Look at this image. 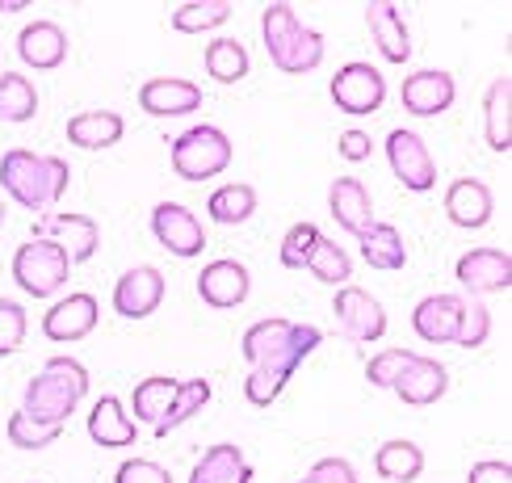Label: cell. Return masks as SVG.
Masks as SVG:
<instances>
[{
  "label": "cell",
  "instance_id": "cell-1",
  "mask_svg": "<svg viewBox=\"0 0 512 483\" xmlns=\"http://www.w3.org/2000/svg\"><path fill=\"white\" fill-rule=\"evenodd\" d=\"M324 332L315 324H294V320H256L244 332V357L252 370H269L290 378L307 357L319 349Z\"/></svg>",
  "mask_w": 512,
  "mask_h": 483
},
{
  "label": "cell",
  "instance_id": "cell-2",
  "mask_svg": "<svg viewBox=\"0 0 512 483\" xmlns=\"http://www.w3.org/2000/svg\"><path fill=\"white\" fill-rule=\"evenodd\" d=\"M84 395H89V370L72 362V357H51V362L30 378L26 395H21V412L38 420V425L63 429Z\"/></svg>",
  "mask_w": 512,
  "mask_h": 483
},
{
  "label": "cell",
  "instance_id": "cell-3",
  "mask_svg": "<svg viewBox=\"0 0 512 483\" xmlns=\"http://www.w3.org/2000/svg\"><path fill=\"white\" fill-rule=\"evenodd\" d=\"M68 177H72V168L59 156H34L26 147H13V152L0 156V185L26 210L55 206L59 194L68 189Z\"/></svg>",
  "mask_w": 512,
  "mask_h": 483
},
{
  "label": "cell",
  "instance_id": "cell-4",
  "mask_svg": "<svg viewBox=\"0 0 512 483\" xmlns=\"http://www.w3.org/2000/svg\"><path fill=\"white\" fill-rule=\"evenodd\" d=\"M261 38H265L273 68L286 72V76L315 72L319 59H324V34L303 26L290 5H269L261 13Z\"/></svg>",
  "mask_w": 512,
  "mask_h": 483
},
{
  "label": "cell",
  "instance_id": "cell-5",
  "mask_svg": "<svg viewBox=\"0 0 512 483\" xmlns=\"http://www.w3.org/2000/svg\"><path fill=\"white\" fill-rule=\"evenodd\" d=\"M231 164V139L219 126H189L173 139V173L185 181H210Z\"/></svg>",
  "mask_w": 512,
  "mask_h": 483
},
{
  "label": "cell",
  "instance_id": "cell-6",
  "mask_svg": "<svg viewBox=\"0 0 512 483\" xmlns=\"http://www.w3.org/2000/svg\"><path fill=\"white\" fill-rule=\"evenodd\" d=\"M68 269H72L68 252L51 240H26L13 252V282L26 294H34V299L55 294L63 282H68Z\"/></svg>",
  "mask_w": 512,
  "mask_h": 483
},
{
  "label": "cell",
  "instance_id": "cell-7",
  "mask_svg": "<svg viewBox=\"0 0 512 483\" xmlns=\"http://www.w3.org/2000/svg\"><path fill=\"white\" fill-rule=\"evenodd\" d=\"M332 101H336V110H345L353 118L378 114L382 101H387V80L370 63H345L332 76Z\"/></svg>",
  "mask_w": 512,
  "mask_h": 483
},
{
  "label": "cell",
  "instance_id": "cell-8",
  "mask_svg": "<svg viewBox=\"0 0 512 483\" xmlns=\"http://www.w3.org/2000/svg\"><path fill=\"white\" fill-rule=\"evenodd\" d=\"M332 315H336L340 332H345L349 341H357V345L382 341V332H387V311H382V303L374 299L370 290H361V286H345V290H336V299H332Z\"/></svg>",
  "mask_w": 512,
  "mask_h": 483
},
{
  "label": "cell",
  "instance_id": "cell-9",
  "mask_svg": "<svg viewBox=\"0 0 512 483\" xmlns=\"http://www.w3.org/2000/svg\"><path fill=\"white\" fill-rule=\"evenodd\" d=\"M387 160H391V173L399 177L403 189H412V194H429L437 185V164L429 156V147L416 131H391L387 139Z\"/></svg>",
  "mask_w": 512,
  "mask_h": 483
},
{
  "label": "cell",
  "instance_id": "cell-10",
  "mask_svg": "<svg viewBox=\"0 0 512 483\" xmlns=\"http://www.w3.org/2000/svg\"><path fill=\"white\" fill-rule=\"evenodd\" d=\"M152 231H156V240L173 252V257H181V261L202 257V248H206L202 219L194 215V210H185L181 202H160L152 210Z\"/></svg>",
  "mask_w": 512,
  "mask_h": 483
},
{
  "label": "cell",
  "instance_id": "cell-11",
  "mask_svg": "<svg viewBox=\"0 0 512 483\" xmlns=\"http://www.w3.org/2000/svg\"><path fill=\"white\" fill-rule=\"evenodd\" d=\"M164 303V273L156 265H135L126 269L114 286V311L122 320H147Z\"/></svg>",
  "mask_w": 512,
  "mask_h": 483
},
{
  "label": "cell",
  "instance_id": "cell-12",
  "mask_svg": "<svg viewBox=\"0 0 512 483\" xmlns=\"http://www.w3.org/2000/svg\"><path fill=\"white\" fill-rule=\"evenodd\" d=\"M454 273L471 294H500L512 286V257L500 248H471L458 257Z\"/></svg>",
  "mask_w": 512,
  "mask_h": 483
},
{
  "label": "cell",
  "instance_id": "cell-13",
  "mask_svg": "<svg viewBox=\"0 0 512 483\" xmlns=\"http://www.w3.org/2000/svg\"><path fill=\"white\" fill-rule=\"evenodd\" d=\"M202 105V89L181 76H156L139 89V110L152 118H185Z\"/></svg>",
  "mask_w": 512,
  "mask_h": 483
},
{
  "label": "cell",
  "instance_id": "cell-14",
  "mask_svg": "<svg viewBox=\"0 0 512 483\" xmlns=\"http://www.w3.org/2000/svg\"><path fill=\"white\" fill-rule=\"evenodd\" d=\"M403 110L416 114V118H437L454 105V76L450 72H437V68H420L403 80Z\"/></svg>",
  "mask_w": 512,
  "mask_h": 483
},
{
  "label": "cell",
  "instance_id": "cell-15",
  "mask_svg": "<svg viewBox=\"0 0 512 483\" xmlns=\"http://www.w3.org/2000/svg\"><path fill=\"white\" fill-rule=\"evenodd\" d=\"M445 387H450V374H445V366L433 362V357H420V353L408 357V366H403L399 378L391 383V391L403 399V404H412V408L437 404V399L445 395Z\"/></svg>",
  "mask_w": 512,
  "mask_h": 483
},
{
  "label": "cell",
  "instance_id": "cell-16",
  "mask_svg": "<svg viewBox=\"0 0 512 483\" xmlns=\"http://www.w3.org/2000/svg\"><path fill=\"white\" fill-rule=\"evenodd\" d=\"M462 303L458 294H429V299H420L416 311H412V328L420 341L429 345H454L458 336V320H462Z\"/></svg>",
  "mask_w": 512,
  "mask_h": 483
},
{
  "label": "cell",
  "instance_id": "cell-17",
  "mask_svg": "<svg viewBox=\"0 0 512 483\" xmlns=\"http://www.w3.org/2000/svg\"><path fill=\"white\" fill-rule=\"evenodd\" d=\"M248 269L240 261H210L202 273H198V294L206 307H219V311H231L248 299Z\"/></svg>",
  "mask_w": 512,
  "mask_h": 483
},
{
  "label": "cell",
  "instance_id": "cell-18",
  "mask_svg": "<svg viewBox=\"0 0 512 483\" xmlns=\"http://www.w3.org/2000/svg\"><path fill=\"white\" fill-rule=\"evenodd\" d=\"M93 328H97V299L93 294H68V299H59L47 315H42V332L59 345L84 341Z\"/></svg>",
  "mask_w": 512,
  "mask_h": 483
},
{
  "label": "cell",
  "instance_id": "cell-19",
  "mask_svg": "<svg viewBox=\"0 0 512 483\" xmlns=\"http://www.w3.org/2000/svg\"><path fill=\"white\" fill-rule=\"evenodd\" d=\"M17 55H21V63H30L34 72H51L68 59V34H63L59 21H30V26L17 34Z\"/></svg>",
  "mask_w": 512,
  "mask_h": 483
},
{
  "label": "cell",
  "instance_id": "cell-20",
  "mask_svg": "<svg viewBox=\"0 0 512 483\" xmlns=\"http://www.w3.org/2000/svg\"><path fill=\"white\" fill-rule=\"evenodd\" d=\"M42 240L59 244L68 252V261L80 265V261H93V252L101 244V227L89 215H51L42 223Z\"/></svg>",
  "mask_w": 512,
  "mask_h": 483
},
{
  "label": "cell",
  "instance_id": "cell-21",
  "mask_svg": "<svg viewBox=\"0 0 512 483\" xmlns=\"http://www.w3.org/2000/svg\"><path fill=\"white\" fill-rule=\"evenodd\" d=\"M492 189L483 181H471V177H458L445 194V215H450L454 227H466V231H479L492 219Z\"/></svg>",
  "mask_w": 512,
  "mask_h": 483
},
{
  "label": "cell",
  "instance_id": "cell-22",
  "mask_svg": "<svg viewBox=\"0 0 512 483\" xmlns=\"http://www.w3.org/2000/svg\"><path fill=\"white\" fill-rule=\"evenodd\" d=\"M366 26H370V38H374V47L382 51V59L403 63V59L412 55L408 21H403V13H399L395 5H387V0L370 5V9H366Z\"/></svg>",
  "mask_w": 512,
  "mask_h": 483
},
{
  "label": "cell",
  "instance_id": "cell-23",
  "mask_svg": "<svg viewBox=\"0 0 512 483\" xmlns=\"http://www.w3.org/2000/svg\"><path fill=\"white\" fill-rule=\"evenodd\" d=\"M189 483H252V462L244 458L240 446H231V441H219V446H210V450L194 462V471H189Z\"/></svg>",
  "mask_w": 512,
  "mask_h": 483
},
{
  "label": "cell",
  "instance_id": "cell-24",
  "mask_svg": "<svg viewBox=\"0 0 512 483\" xmlns=\"http://www.w3.org/2000/svg\"><path fill=\"white\" fill-rule=\"evenodd\" d=\"M328 206H332V219L345 231H353V236H361V231L374 223V198H370V189L361 185L357 177H340L332 185Z\"/></svg>",
  "mask_w": 512,
  "mask_h": 483
},
{
  "label": "cell",
  "instance_id": "cell-25",
  "mask_svg": "<svg viewBox=\"0 0 512 483\" xmlns=\"http://www.w3.org/2000/svg\"><path fill=\"white\" fill-rule=\"evenodd\" d=\"M122 135H126V122L114 110H84L68 118V139L84 147V152H105V147L122 143Z\"/></svg>",
  "mask_w": 512,
  "mask_h": 483
},
{
  "label": "cell",
  "instance_id": "cell-26",
  "mask_svg": "<svg viewBox=\"0 0 512 483\" xmlns=\"http://www.w3.org/2000/svg\"><path fill=\"white\" fill-rule=\"evenodd\" d=\"M89 437L97 441L101 450H122V446H131L135 441V420L126 416L122 408V399L114 395H101L93 412H89Z\"/></svg>",
  "mask_w": 512,
  "mask_h": 483
},
{
  "label": "cell",
  "instance_id": "cell-27",
  "mask_svg": "<svg viewBox=\"0 0 512 483\" xmlns=\"http://www.w3.org/2000/svg\"><path fill=\"white\" fill-rule=\"evenodd\" d=\"M483 131H487V143L492 152H512V80L500 76L492 80V89L483 97Z\"/></svg>",
  "mask_w": 512,
  "mask_h": 483
},
{
  "label": "cell",
  "instance_id": "cell-28",
  "mask_svg": "<svg viewBox=\"0 0 512 483\" xmlns=\"http://www.w3.org/2000/svg\"><path fill=\"white\" fill-rule=\"evenodd\" d=\"M374 471L391 483H416L424 475V450L416 441H403V437L382 441L378 454H374Z\"/></svg>",
  "mask_w": 512,
  "mask_h": 483
},
{
  "label": "cell",
  "instance_id": "cell-29",
  "mask_svg": "<svg viewBox=\"0 0 512 483\" xmlns=\"http://www.w3.org/2000/svg\"><path fill=\"white\" fill-rule=\"evenodd\" d=\"M361 257H366L370 269H403L408 265V248H403V236L395 223H370L361 231Z\"/></svg>",
  "mask_w": 512,
  "mask_h": 483
},
{
  "label": "cell",
  "instance_id": "cell-30",
  "mask_svg": "<svg viewBox=\"0 0 512 483\" xmlns=\"http://www.w3.org/2000/svg\"><path fill=\"white\" fill-rule=\"evenodd\" d=\"M206 210H210V219L223 223V227L248 223V219L256 215V189L244 185V181H236V185H219L215 194H210Z\"/></svg>",
  "mask_w": 512,
  "mask_h": 483
},
{
  "label": "cell",
  "instance_id": "cell-31",
  "mask_svg": "<svg viewBox=\"0 0 512 483\" xmlns=\"http://www.w3.org/2000/svg\"><path fill=\"white\" fill-rule=\"evenodd\" d=\"M202 59H206L210 80H219V84H236V80H244L248 68H252L248 47H244V42H236V38H215V42L206 47Z\"/></svg>",
  "mask_w": 512,
  "mask_h": 483
},
{
  "label": "cell",
  "instance_id": "cell-32",
  "mask_svg": "<svg viewBox=\"0 0 512 483\" xmlns=\"http://www.w3.org/2000/svg\"><path fill=\"white\" fill-rule=\"evenodd\" d=\"M173 395H177V378H143V383L131 391V408H135V420L143 425H160L164 412L173 408Z\"/></svg>",
  "mask_w": 512,
  "mask_h": 483
},
{
  "label": "cell",
  "instance_id": "cell-33",
  "mask_svg": "<svg viewBox=\"0 0 512 483\" xmlns=\"http://www.w3.org/2000/svg\"><path fill=\"white\" fill-rule=\"evenodd\" d=\"M38 114V89L21 72H0V122H30Z\"/></svg>",
  "mask_w": 512,
  "mask_h": 483
},
{
  "label": "cell",
  "instance_id": "cell-34",
  "mask_svg": "<svg viewBox=\"0 0 512 483\" xmlns=\"http://www.w3.org/2000/svg\"><path fill=\"white\" fill-rule=\"evenodd\" d=\"M206 404H210V383H206V378H185V383H177L173 408H168V412H164V420L156 425V437H168L177 425H185L189 416H198Z\"/></svg>",
  "mask_w": 512,
  "mask_h": 483
},
{
  "label": "cell",
  "instance_id": "cell-35",
  "mask_svg": "<svg viewBox=\"0 0 512 483\" xmlns=\"http://www.w3.org/2000/svg\"><path fill=\"white\" fill-rule=\"evenodd\" d=\"M231 21V5L227 0H194V5H177L173 9V30L177 34H202Z\"/></svg>",
  "mask_w": 512,
  "mask_h": 483
},
{
  "label": "cell",
  "instance_id": "cell-36",
  "mask_svg": "<svg viewBox=\"0 0 512 483\" xmlns=\"http://www.w3.org/2000/svg\"><path fill=\"white\" fill-rule=\"evenodd\" d=\"M307 269L315 273L319 282H328V286H345V282L353 278V261H349V252L340 248L336 240H324V236L315 240L311 257H307Z\"/></svg>",
  "mask_w": 512,
  "mask_h": 483
},
{
  "label": "cell",
  "instance_id": "cell-37",
  "mask_svg": "<svg viewBox=\"0 0 512 483\" xmlns=\"http://www.w3.org/2000/svg\"><path fill=\"white\" fill-rule=\"evenodd\" d=\"M59 433H63L59 425H38V420H30L21 408L9 416V441L17 450H47L51 441H59Z\"/></svg>",
  "mask_w": 512,
  "mask_h": 483
},
{
  "label": "cell",
  "instance_id": "cell-38",
  "mask_svg": "<svg viewBox=\"0 0 512 483\" xmlns=\"http://www.w3.org/2000/svg\"><path fill=\"white\" fill-rule=\"evenodd\" d=\"M487 336H492V311H487L483 303H462V320H458L454 345H462V349H479Z\"/></svg>",
  "mask_w": 512,
  "mask_h": 483
},
{
  "label": "cell",
  "instance_id": "cell-39",
  "mask_svg": "<svg viewBox=\"0 0 512 483\" xmlns=\"http://www.w3.org/2000/svg\"><path fill=\"white\" fill-rule=\"evenodd\" d=\"M315 240H319V227L315 223H294L290 231H286V240H282V265L286 269H303L307 265V257H311V248H315Z\"/></svg>",
  "mask_w": 512,
  "mask_h": 483
},
{
  "label": "cell",
  "instance_id": "cell-40",
  "mask_svg": "<svg viewBox=\"0 0 512 483\" xmlns=\"http://www.w3.org/2000/svg\"><path fill=\"white\" fill-rule=\"evenodd\" d=\"M26 345V307L13 299H0V357Z\"/></svg>",
  "mask_w": 512,
  "mask_h": 483
},
{
  "label": "cell",
  "instance_id": "cell-41",
  "mask_svg": "<svg viewBox=\"0 0 512 483\" xmlns=\"http://www.w3.org/2000/svg\"><path fill=\"white\" fill-rule=\"evenodd\" d=\"M286 383H290V378H282V374H269V370H248V378H244V395H248V404H256V408H269V404H277V395L286 391Z\"/></svg>",
  "mask_w": 512,
  "mask_h": 483
},
{
  "label": "cell",
  "instance_id": "cell-42",
  "mask_svg": "<svg viewBox=\"0 0 512 483\" xmlns=\"http://www.w3.org/2000/svg\"><path fill=\"white\" fill-rule=\"evenodd\" d=\"M408 357H412L408 349H382L378 357H370V362H366V378H370L374 387H387V391H391V383L399 378V370L408 366Z\"/></svg>",
  "mask_w": 512,
  "mask_h": 483
},
{
  "label": "cell",
  "instance_id": "cell-43",
  "mask_svg": "<svg viewBox=\"0 0 512 483\" xmlns=\"http://www.w3.org/2000/svg\"><path fill=\"white\" fill-rule=\"evenodd\" d=\"M114 483H173V475H168L160 462H147V458H131V462H122Z\"/></svg>",
  "mask_w": 512,
  "mask_h": 483
},
{
  "label": "cell",
  "instance_id": "cell-44",
  "mask_svg": "<svg viewBox=\"0 0 512 483\" xmlns=\"http://www.w3.org/2000/svg\"><path fill=\"white\" fill-rule=\"evenodd\" d=\"M336 147H340V160H349V164H361L374 156V139H370V131H361V126H345Z\"/></svg>",
  "mask_w": 512,
  "mask_h": 483
},
{
  "label": "cell",
  "instance_id": "cell-45",
  "mask_svg": "<svg viewBox=\"0 0 512 483\" xmlns=\"http://www.w3.org/2000/svg\"><path fill=\"white\" fill-rule=\"evenodd\" d=\"M311 483H357V471L349 467L345 458H319L315 467L307 471Z\"/></svg>",
  "mask_w": 512,
  "mask_h": 483
},
{
  "label": "cell",
  "instance_id": "cell-46",
  "mask_svg": "<svg viewBox=\"0 0 512 483\" xmlns=\"http://www.w3.org/2000/svg\"><path fill=\"white\" fill-rule=\"evenodd\" d=\"M466 483H512V462L504 458H487V462H475Z\"/></svg>",
  "mask_w": 512,
  "mask_h": 483
},
{
  "label": "cell",
  "instance_id": "cell-47",
  "mask_svg": "<svg viewBox=\"0 0 512 483\" xmlns=\"http://www.w3.org/2000/svg\"><path fill=\"white\" fill-rule=\"evenodd\" d=\"M0 223H5V202H0Z\"/></svg>",
  "mask_w": 512,
  "mask_h": 483
},
{
  "label": "cell",
  "instance_id": "cell-48",
  "mask_svg": "<svg viewBox=\"0 0 512 483\" xmlns=\"http://www.w3.org/2000/svg\"><path fill=\"white\" fill-rule=\"evenodd\" d=\"M298 483H311V479H307V475H303V479H298Z\"/></svg>",
  "mask_w": 512,
  "mask_h": 483
}]
</instances>
